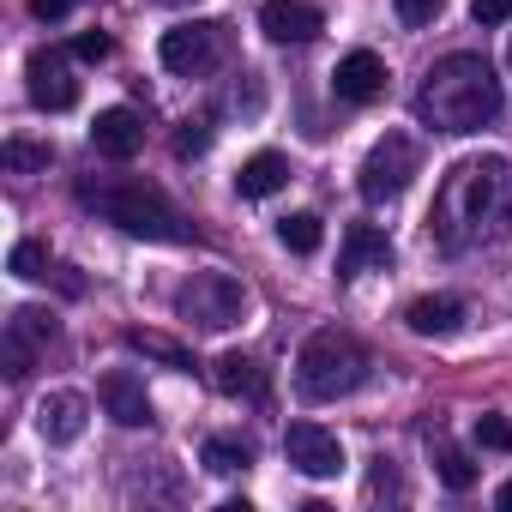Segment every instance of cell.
Returning <instances> with one entry per match:
<instances>
[{
	"label": "cell",
	"instance_id": "cell-32",
	"mask_svg": "<svg viewBox=\"0 0 512 512\" xmlns=\"http://www.w3.org/2000/svg\"><path fill=\"white\" fill-rule=\"evenodd\" d=\"M494 500H500V506H512V482H500V494H494Z\"/></svg>",
	"mask_w": 512,
	"mask_h": 512
},
{
	"label": "cell",
	"instance_id": "cell-27",
	"mask_svg": "<svg viewBox=\"0 0 512 512\" xmlns=\"http://www.w3.org/2000/svg\"><path fill=\"white\" fill-rule=\"evenodd\" d=\"M440 7H446V0H398V19H404L410 31H422V25L440 19Z\"/></svg>",
	"mask_w": 512,
	"mask_h": 512
},
{
	"label": "cell",
	"instance_id": "cell-19",
	"mask_svg": "<svg viewBox=\"0 0 512 512\" xmlns=\"http://www.w3.org/2000/svg\"><path fill=\"white\" fill-rule=\"evenodd\" d=\"M404 320H410L416 338H446V332L464 326V302H458V296H422V302H410Z\"/></svg>",
	"mask_w": 512,
	"mask_h": 512
},
{
	"label": "cell",
	"instance_id": "cell-5",
	"mask_svg": "<svg viewBox=\"0 0 512 512\" xmlns=\"http://www.w3.org/2000/svg\"><path fill=\"white\" fill-rule=\"evenodd\" d=\"M175 314H181L187 326H199V332H229V326H241V314H247V290H241L229 272H193V278L175 290Z\"/></svg>",
	"mask_w": 512,
	"mask_h": 512
},
{
	"label": "cell",
	"instance_id": "cell-34",
	"mask_svg": "<svg viewBox=\"0 0 512 512\" xmlns=\"http://www.w3.org/2000/svg\"><path fill=\"white\" fill-rule=\"evenodd\" d=\"M506 61H512V49H506Z\"/></svg>",
	"mask_w": 512,
	"mask_h": 512
},
{
	"label": "cell",
	"instance_id": "cell-10",
	"mask_svg": "<svg viewBox=\"0 0 512 512\" xmlns=\"http://www.w3.org/2000/svg\"><path fill=\"white\" fill-rule=\"evenodd\" d=\"M25 79H31V103L49 109V115H61V109L79 103V79H73L67 55H55V49H37V55L25 61Z\"/></svg>",
	"mask_w": 512,
	"mask_h": 512
},
{
	"label": "cell",
	"instance_id": "cell-30",
	"mask_svg": "<svg viewBox=\"0 0 512 512\" xmlns=\"http://www.w3.org/2000/svg\"><path fill=\"white\" fill-rule=\"evenodd\" d=\"M73 61H109V37H103V31L73 37Z\"/></svg>",
	"mask_w": 512,
	"mask_h": 512
},
{
	"label": "cell",
	"instance_id": "cell-14",
	"mask_svg": "<svg viewBox=\"0 0 512 512\" xmlns=\"http://www.w3.org/2000/svg\"><path fill=\"white\" fill-rule=\"evenodd\" d=\"M91 145H97V157L127 163V157H139V145H145V121H139L133 109H103V115L91 121Z\"/></svg>",
	"mask_w": 512,
	"mask_h": 512
},
{
	"label": "cell",
	"instance_id": "cell-20",
	"mask_svg": "<svg viewBox=\"0 0 512 512\" xmlns=\"http://www.w3.org/2000/svg\"><path fill=\"white\" fill-rule=\"evenodd\" d=\"M49 163H55L49 145H31V139H7V145H0V169H7V175H43Z\"/></svg>",
	"mask_w": 512,
	"mask_h": 512
},
{
	"label": "cell",
	"instance_id": "cell-26",
	"mask_svg": "<svg viewBox=\"0 0 512 512\" xmlns=\"http://www.w3.org/2000/svg\"><path fill=\"white\" fill-rule=\"evenodd\" d=\"M470 434H476V446H488V452H506V446H512V422H506V416H476Z\"/></svg>",
	"mask_w": 512,
	"mask_h": 512
},
{
	"label": "cell",
	"instance_id": "cell-2",
	"mask_svg": "<svg viewBox=\"0 0 512 512\" xmlns=\"http://www.w3.org/2000/svg\"><path fill=\"white\" fill-rule=\"evenodd\" d=\"M500 115V79L482 55L458 49V55H440L428 73H422V91H416V121L434 127V133H476Z\"/></svg>",
	"mask_w": 512,
	"mask_h": 512
},
{
	"label": "cell",
	"instance_id": "cell-6",
	"mask_svg": "<svg viewBox=\"0 0 512 512\" xmlns=\"http://www.w3.org/2000/svg\"><path fill=\"white\" fill-rule=\"evenodd\" d=\"M416 169H422L416 139H410V133H386V139H374V151L362 157L356 187H362V199H368V205H386V199H398V193L410 187V175H416Z\"/></svg>",
	"mask_w": 512,
	"mask_h": 512
},
{
	"label": "cell",
	"instance_id": "cell-28",
	"mask_svg": "<svg viewBox=\"0 0 512 512\" xmlns=\"http://www.w3.org/2000/svg\"><path fill=\"white\" fill-rule=\"evenodd\" d=\"M205 145H211V127H205V121H181V133H175V151H181V157H199Z\"/></svg>",
	"mask_w": 512,
	"mask_h": 512
},
{
	"label": "cell",
	"instance_id": "cell-24",
	"mask_svg": "<svg viewBox=\"0 0 512 512\" xmlns=\"http://www.w3.org/2000/svg\"><path fill=\"white\" fill-rule=\"evenodd\" d=\"M127 350H145V356H157V362H169V368H193V356H187L181 344L157 338V332H127Z\"/></svg>",
	"mask_w": 512,
	"mask_h": 512
},
{
	"label": "cell",
	"instance_id": "cell-18",
	"mask_svg": "<svg viewBox=\"0 0 512 512\" xmlns=\"http://www.w3.org/2000/svg\"><path fill=\"white\" fill-rule=\"evenodd\" d=\"M284 181H290V157H278V151H253V157L241 163V175H235V193H241V199H272Z\"/></svg>",
	"mask_w": 512,
	"mask_h": 512
},
{
	"label": "cell",
	"instance_id": "cell-1",
	"mask_svg": "<svg viewBox=\"0 0 512 512\" xmlns=\"http://www.w3.org/2000/svg\"><path fill=\"white\" fill-rule=\"evenodd\" d=\"M428 235L446 253H476L512 241V163L506 157H464L428 211Z\"/></svg>",
	"mask_w": 512,
	"mask_h": 512
},
{
	"label": "cell",
	"instance_id": "cell-7",
	"mask_svg": "<svg viewBox=\"0 0 512 512\" xmlns=\"http://www.w3.org/2000/svg\"><path fill=\"white\" fill-rule=\"evenodd\" d=\"M157 55H163V67H169V73L199 79V73H211V67H217V55H223V25H211V19L175 25V31H163Z\"/></svg>",
	"mask_w": 512,
	"mask_h": 512
},
{
	"label": "cell",
	"instance_id": "cell-22",
	"mask_svg": "<svg viewBox=\"0 0 512 512\" xmlns=\"http://www.w3.org/2000/svg\"><path fill=\"white\" fill-rule=\"evenodd\" d=\"M247 464H253V446H247V440H229V434L205 440V470H211V476H235V470H247Z\"/></svg>",
	"mask_w": 512,
	"mask_h": 512
},
{
	"label": "cell",
	"instance_id": "cell-9",
	"mask_svg": "<svg viewBox=\"0 0 512 512\" xmlns=\"http://www.w3.org/2000/svg\"><path fill=\"white\" fill-rule=\"evenodd\" d=\"M284 458H290L302 476L326 482V476L344 470V440H338L332 428H320V422H290V428H284Z\"/></svg>",
	"mask_w": 512,
	"mask_h": 512
},
{
	"label": "cell",
	"instance_id": "cell-23",
	"mask_svg": "<svg viewBox=\"0 0 512 512\" xmlns=\"http://www.w3.org/2000/svg\"><path fill=\"white\" fill-rule=\"evenodd\" d=\"M440 482L452 488V494H464V488H476V458L470 452H458V446H440Z\"/></svg>",
	"mask_w": 512,
	"mask_h": 512
},
{
	"label": "cell",
	"instance_id": "cell-17",
	"mask_svg": "<svg viewBox=\"0 0 512 512\" xmlns=\"http://www.w3.org/2000/svg\"><path fill=\"white\" fill-rule=\"evenodd\" d=\"M211 386L223 398H266V368L253 356H241V350H229V356L211 362Z\"/></svg>",
	"mask_w": 512,
	"mask_h": 512
},
{
	"label": "cell",
	"instance_id": "cell-11",
	"mask_svg": "<svg viewBox=\"0 0 512 512\" xmlns=\"http://www.w3.org/2000/svg\"><path fill=\"white\" fill-rule=\"evenodd\" d=\"M260 31L272 43H314L326 31V13L314 7V0H266V7H260Z\"/></svg>",
	"mask_w": 512,
	"mask_h": 512
},
{
	"label": "cell",
	"instance_id": "cell-16",
	"mask_svg": "<svg viewBox=\"0 0 512 512\" xmlns=\"http://www.w3.org/2000/svg\"><path fill=\"white\" fill-rule=\"evenodd\" d=\"M85 416H91V404H85L79 392H49V398L37 404V434H43L49 446H73V440L85 434Z\"/></svg>",
	"mask_w": 512,
	"mask_h": 512
},
{
	"label": "cell",
	"instance_id": "cell-33",
	"mask_svg": "<svg viewBox=\"0 0 512 512\" xmlns=\"http://www.w3.org/2000/svg\"><path fill=\"white\" fill-rule=\"evenodd\" d=\"M163 7H193V0H163Z\"/></svg>",
	"mask_w": 512,
	"mask_h": 512
},
{
	"label": "cell",
	"instance_id": "cell-15",
	"mask_svg": "<svg viewBox=\"0 0 512 512\" xmlns=\"http://www.w3.org/2000/svg\"><path fill=\"white\" fill-rule=\"evenodd\" d=\"M97 398H103V410H109L121 428H151V398H145V386H139L127 368L103 374V380H97Z\"/></svg>",
	"mask_w": 512,
	"mask_h": 512
},
{
	"label": "cell",
	"instance_id": "cell-25",
	"mask_svg": "<svg viewBox=\"0 0 512 512\" xmlns=\"http://www.w3.org/2000/svg\"><path fill=\"white\" fill-rule=\"evenodd\" d=\"M13 278H49V247L43 241H19L13 247V260H7Z\"/></svg>",
	"mask_w": 512,
	"mask_h": 512
},
{
	"label": "cell",
	"instance_id": "cell-21",
	"mask_svg": "<svg viewBox=\"0 0 512 512\" xmlns=\"http://www.w3.org/2000/svg\"><path fill=\"white\" fill-rule=\"evenodd\" d=\"M278 241H284L290 253H320L326 229H320V217H314V211H290V217L278 223Z\"/></svg>",
	"mask_w": 512,
	"mask_h": 512
},
{
	"label": "cell",
	"instance_id": "cell-13",
	"mask_svg": "<svg viewBox=\"0 0 512 512\" xmlns=\"http://www.w3.org/2000/svg\"><path fill=\"white\" fill-rule=\"evenodd\" d=\"M386 272L392 266V241L374 229V223H350L344 229V247H338V278L350 284V278H362V272Z\"/></svg>",
	"mask_w": 512,
	"mask_h": 512
},
{
	"label": "cell",
	"instance_id": "cell-3",
	"mask_svg": "<svg viewBox=\"0 0 512 512\" xmlns=\"http://www.w3.org/2000/svg\"><path fill=\"white\" fill-rule=\"evenodd\" d=\"M79 205H91L103 223H115L139 241H187V217L145 181H127V175L79 181Z\"/></svg>",
	"mask_w": 512,
	"mask_h": 512
},
{
	"label": "cell",
	"instance_id": "cell-8",
	"mask_svg": "<svg viewBox=\"0 0 512 512\" xmlns=\"http://www.w3.org/2000/svg\"><path fill=\"white\" fill-rule=\"evenodd\" d=\"M49 344H55V314H49V308H13V320H7V350H0L7 380H25Z\"/></svg>",
	"mask_w": 512,
	"mask_h": 512
},
{
	"label": "cell",
	"instance_id": "cell-31",
	"mask_svg": "<svg viewBox=\"0 0 512 512\" xmlns=\"http://www.w3.org/2000/svg\"><path fill=\"white\" fill-rule=\"evenodd\" d=\"M31 13L49 25V19H67V13H73V0H31Z\"/></svg>",
	"mask_w": 512,
	"mask_h": 512
},
{
	"label": "cell",
	"instance_id": "cell-4",
	"mask_svg": "<svg viewBox=\"0 0 512 512\" xmlns=\"http://www.w3.org/2000/svg\"><path fill=\"white\" fill-rule=\"evenodd\" d=\"M362 374H368V350H362L350 332H338V326L314 332V338L296 350V386H302V398H314V404L350 398V392L362 386Z\"/></svg>",
	"mask_w": 512,
	"mask_h": 512
},
{
	"label": "cell",
	"instance_id": "cell-12",
	"mask_svg": "<svg viewBox=\"0 0 512 512\" xmlns=\"http://www.w3.org/2000/svg\"><path fill=\"white\" fill-rule=\"evenodd\" d=\"M332 91H338L344 103H374V97H386V61H380L374 49H350V55L338 61V73H332Z\"/></svg>",
	"mask_w": 512,
	"mask_h": 512
},
{
	"label": "cell",
	"instance_id": "cell-29",
	"mask_svg": "<svg viewBox=\"0 0 512 512\" xmlns=\"http://www.w3.org/2000/svg\"><path fill=\"white\" fill-rule=\"evenodd\" d=\"M470 19L476 25H506L512 19V0H470Z\"/></svg>",
	"mask_w": 512,
	"mask_h": 512
}]
</instances>
